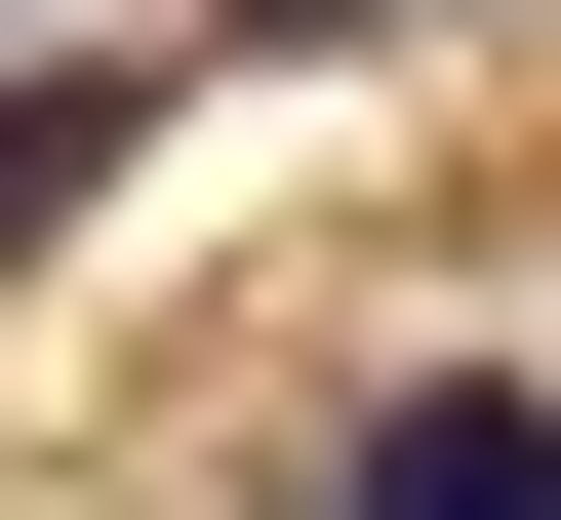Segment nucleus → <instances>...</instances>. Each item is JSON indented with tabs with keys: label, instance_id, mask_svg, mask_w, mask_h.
Masks as SVG:
<instances>
[{
	"label": "nucleus",
	"instance_id": "nucleus-2",
	"mask_svg": "<svg viewBox=\"0 0 561 520\" xmlns=\"http://www.w3.org/2000/svg\"><path fill=\"white\" fill-rule=\"evenodd\" d=\"M280 41H401V0H280Z\"/></svg>",
	"mask_w": 561,
	"mask_h": 520
},
{
	"label": "nucleus",
	"instance_id": "nucleus-1",
	"mask_svg": "<svg viewBox=\"0 0 561 520\" xmlns=\"http://www.w3.org/2000/svg\"><path fill=\"white\" fill-rule=\"evenodd\" d=\"M280 520H561V401H522V360H401V401L321 440Z\"/></svg>",
	"mask_w": 561,
	"mask_h": 520
},
{
	"label": "nucleus",
	"instance_id": "nucleus-3",
	"mask_svg": "<svg viewBox=\"0 0 561 520\" xmlns=\"http://www.w3.org/2000/svg\"><path fill=\"white\" fill-rule=\"evenodd\" d=\"M0 41H41V0H0Z\"/></svg>",
	"mask_w": 561,
	"mask_h": 520
}]
</instances>
